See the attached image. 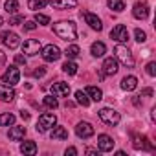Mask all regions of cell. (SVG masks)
<instances>
[{"label":"cell","instance_id":"1","mask_svg":"<svg viewBox=\"0 0 156 156\" xmlns=\"http://www.w3.org/2000/svg\"><path fill=\"white\" fill-rule=\"evenodd\" d=\"M53 31L57 37H61L62 41H75L77 39V28L72 20H61L53 26Z\"/></svg>","mask_w":156,"mask_h":156},{"label":"cell","instance_id":"2","mask_svg":"<svg viewBox=\"0 0 156 156\" xmlns=\"http://www.w3.org/2000/svg\"><path fill=\"white\" fill-rule=\"evenodd\" d=\"M114 51H116V61H119V62H121L123 66H127V68H134V57H132V53H130L129 48L118 44V46L114 48Z\"/></svg>","mask_w":156,"mask_h":156},{"label":"cell","instance_id":"3","mask_svg":"<svg viewBox=\"0 0 156 156\" xmlns=\"http://www.w3.org/2000/svg\"><path fill=\"white\" fill-rule=\"evenodd\" d=\"M55 123H57L55 114H51V112H44V114L39 116V121H37V132H46V130L53 129Z\"/></svg>","mask_w":156,"mask_h":156},{"label":"cell","instance_id":"4","mask_svg":"<svg viewBox=\"0 0 156 156\" xmlns=\"http://www.w3.org/2000/svg\"><path fill=\"white\" fill-rule=\"evenodd\" d=\"M99 119L105 123V125H110V127H114V125H118L119 123V112H116L114 108H101L99 110Z\"/></svg>","mask_w":156,"mask_h":156},{"label":"cell","instance_id":"5","mask_svg":"<svg viewBox=\"0 0 156 156\" xmlns=\"http://www.w3.org/2000/svg\"><path fill=\"white\" fill-rule=\"evenodd\" d=\"M19 81H20V72H19L17 66H9V68L2 73V83H4V85L15 87Z\"/></svg>","mask_w":156,"mask_h":156},{"label":"cell","instance_id":"6","mask_svg":"<svg viewBox=\"0 0 156 156\" xmlns=\"http://www.w3.org/2000/svg\"><path fill=\"white\" fill-rule=\"evenodd\" d=\"M41 55L46 62H55L59 57H61V50L55 46V44H48L44 48H41Z\"/></svg>","mask_w":156,"mask_h":156},{"label":"cell","instance_id":"7","mask_svg":"<svg viewBox=\"0 0 156 156\" xmlns=\"http://www.w3.org/2000/svg\"><path fill=\"white\" fill-rule=\"evenodd\" d=\"M0 41H2L4 46H8L9 50H15V48H19V44H20L19 35L13 33V31H2V33H0Z\"/></svg>","mask_w":156,"mask_h":156},{"label":"cell","instance_id":"8","mask_svg":"<svg viewBox=\"0 0 156 156\" xmlns=\"http://www.w3.org/2000/svg\"><path fill=\"white\" fill-rule=\"evenodd\" d=\"M110 39H114L116 42H127L129 41V30L123 26V24H116L110 31Z\"/></svg>","mask_w":156,"mask_h":156},{"label":"cell","instance_id":"9","mask_svg":"<svg viewBox=\"0 0 156 156\" xmlns=\"http://www.w3.org/2000/svg\"><path fill=\"white\" fill-rule=\"evenodd\" d=\"M41 42L37 41V39H28V41H24V44H22V53L24 55H37L39 51H41Z\"/></svg>","mask_w":156,"mask_h":156},{"label":"cell","instance_id":"10","mask_svg":"<svg viewBox=\"0 0 156 156\" xmlns=\"http://www.w3.org/2000/svg\"><path fill=\"white\" fill-rule=\"evenodd\" d=\"M132 15H134V19H138V20H145L147 17H149V4L147 2H136L134 4V8H132Z\"/></svg>","mask_w":156,"mask_h":156},{"label":"cell","instance_id":"11","mask_svg":"<svg viewBox=\"0 0 156 156\" xmlns=\"http://www.w3.org/2000/svg\"><path fill=\"white\" fill-rule=\"evenodd\" d=\"M75 134L79 138H83V140L92 138L94 136V127L90 123H87V121H81V123H77V127H75Z\"/></svg>","mask_w":156,"mask_h":156},{"label":"cell","instance_id":"12","mask_svg":"<svg viewBox=\"0 0 156 156\" xmlns=\"http://www.w3.org/2000/svg\"><path fill=\"white\" fill-rule=\"evenodd\" d=\"M98 149L103 151V152H110L114 149V140L107 134H99L98 136Z\"/></svg>","mask_w":156,"mask_h":156},{"label":"cell","instance_id":"13","mask_svg":"<svg viewBox=\"0 0 156 156\" xmlns=\"http://www.w3.org/2000/svg\"><path fill=\"white\" fill-rule=\"evenodd\" d=\"M83 17H85V22L92 28V30H96V31H101L103 30V24H101V19L98 17V15H94V13H88V11H85L83 13Z\"/></svg>","mask_w":156,"mask_h":156},{"label":"cell","instance_id":"14","mask_svg":"<svg viewBox=\"0 0 156 156\" xmlns=\"http://www.w3.org/2000/svg\"><path fill=\"white\" fill-rule=\"evenodd\" d=\"M132 147L134 149H141V151H151L152 149V145L149 143V140H147V136H140V134H134L132 136Z\"/></svg>","mask_w":156,"mask_h":156},{"label":"cell","instance_id":"15","mask_svg":"<svg viewBox=\"0 0 156 156\" xmlns=\"http://www.w3.org/2000/svg\"><path fill=\"white\" fill-rule=\"evenodd\" d=\"M51 94L55 98H68L70 96V87L68 83H53L51 85Z\"/></svg>","mask_w":156,"mask_h":156},{"label":"cell","instance_id":"16","mask_svg":"<svg viewBox=\"0 0 156 156\" xmlns=\"http://www.w3.org/2000/svg\"><path fill=\"white\" fill-rule=\"evenodd\" d=\"M103 73L105 75H114L118 73V61L114 57H107L103 61Z\"/></svg>","mask_w":156,"mask_h":156},{"label":"cell","instance_id":"17","mask_svg":"<svg viewBox=\"0 0 156 156\" xmlns=\"http://www.w3.org/2000/svg\"><path fill=\"white\" fill-rule=\"evenodd\" d=\"M15 99V90L9 87V85H4V83H0V101H13Z\"/></svg>","mask_w":156,"mask_h":156},{"label":"cell","instance_id":"18","mask_svg":"<svg viewBox=\"0 0 156 156\" xmlns=\"http://www.w3.org/2000/svg\"><path fill=\"white\" fill-rule=\"evenodd\" d=\"M55 9H72L77 6V0H48Z\"/></svg>","mask_w":156,"mask_h":156},{"label":"cell","instance_id":"19","mask_svg":"<svg viewBox=\"0 0 156 156\" xmlns=\"http://www.w3.org/2000/svg\"><path fill=\"white\" fill-rule=\"evenodd\" d=\"M8 136H9L11 141H20L26 136V127H11L9 132H8Z\"/></svg>","mask_w":156,"mask_h":156},{"label":"cell","instance_id":"20","mask_svg":"<svg viewBox=\"0 0 156 156\" xmlns=\"http://www.w3.org/2000/svg\"><path fill=\"white\" fill-rule=\"evenodd\" d=\"M136 87H138V79H136L134 75H127V77H123V79H121V88L123 90L132 92Z\"/></svg>","mask_w":156,"mask_h":156},{"label":"cell","instance_id":"21","mask_svg":"<svg viewBox=\"0 0 156 156\" xmlns=\"http://www.w3.org/2000/svg\"><path fill=\"white\" fill-rule=\"evenodd\" d=\"M105 51H107V46H105L103 42H92V46H90V53H92L94 57H103Z\"/></svg>","mask_w":156,"mask_h":156},{"label":"cell","instance_id":"22","mask_svg":"<svg viewBox=\"0 0 156 156\" xmlns=\"http://www.w3.org/2000/svg\"><path fill=\"white\" fill-rule=\"evenodd\" d=\"M51 140L53 141H57V140H66L68 138V130L64 129V127H53V130H51Z\"/></svg>","mask_w":156,"mask_h":156},{"label":"cell","instance_id":"23","mask_svg":"<svg viewBox=\"0 0 156 156\" xmlns=\"http://www.w3.org/2000/svg\"><path fill=\"white\" fill-rule=\"evenodd\" d=\"M87 96H88L92 101H96V103L103 99V92H101L98 87H88V88H87Z\"/></svg>","mask_w":156,"mask_h":156},{"label":"cell","instance_id":"24","mask_svg":"<svg viewBox=\"0 0 156 156\" xmlns=\"http://www.w3.org/2000/svg\"><path fill=\"white\" fill-rule=\"evenodd\" d=\"M20 152H22V154H35V152H37L35 141H24V143L20 145Z\"/></svg>","mask_w":156,"mask_h":156},{"label":"cell","instance_id":"25","mask_svg":"<svg viewBox=\"0 0 156 156\" xmlns=\"http://www.w3.org/2000/svg\"><path fill=\"white\" fill-rule=\"evenodd\" d=\"M107 6L110 9H114L116 13H119L125 9V0H107Z\"/></svg>","mask_w":156,"mask_h":156},{"label":"cell","instance_id":"26","mask_svg":"<svg viewBox=\"0 0 156 156\" xmlns=\"http://www.w3.org/2000/svg\"><path fill=\"white\" fill-rule=\"evenodd\" d=\"M75 101L79 103V105H83V107H88V105H90V98H88L87 92H83V90H77V92H75Z\"/></svg>","mask_w":156,"mask_h":156},{"label":"cell","instance_id":"27","mask_svg":"<svg viewBox=\"0 0 156 156\" xmlns=\"http://www.w3.org/2000/svg\"><path fill=\"white\" fill-rule=\"evenodd\" d=\"M79 53H81V50H79V46H77V44H70V46L64 50V55H66L68 59H75V57H79Z\"/></svg>","mask_w":156,"mask_h":156},{"label":"cell","instance_id":"28","mask_svg":"<svg viewBox=\"0 0 156 156\" xmlns=\"http://www.w3.org/2000/svg\"><path fill=\"white\" fill-rule=\"evenodd\" d=\"M62 72L68 73V75H75V73H77V64H75L72 59H68V61L62 64Z\"/></svg>","mask_w":156,"mask_h":156},{"label":"cell","instance_id":"29","mask_svg":"<svg viewBox=\"0 0 156 156\" xmlns=\"http://www.w3.org/2000/svg\"><path fill=\"white\" fill-rule=\"evenodd\" d=\"M15 123V116L6 112V114H0V127H9Z\"/></svg>","mask_w":156,"mask_h":156},{"label":"cell","instance_id":"30","mask_svg":"<svg viewBox=\"0 0 156 156\" xmlns=\"http://www.w3.org/2000/svg\"><path fill=\"white\" fill-rule=\"evenodd\" d=\"M42 103H44V107H46V108H51V110L59 107V101H57V98H55V96H46V98L42 99Z\"/></svg>","mask_w":156,"mask_h":156},{"label":"cell","instance_id":"31","mask_svg":"<svg viewBox=\"0 0 156 156\" xmlns=\"http://www.w3.org/2000/svg\"><path fill=\"white\" fill-rule=\"evenodd\" d=\"M46 4H48V0H30V2H28V8L33 9V11H39V9H42Z\"/></svg>","mask_w":156,"mask_h":156},{"label":"cell","instance_id":"32","mask_svg":"<svg viewBox=\"0 0 156 156\" xmlns=\"http://www.w3.org/2000/svg\"><path fill=\"white\" fill-rule=\"evenodd\" d=\"M4 8H6V11H8V13L15 15V13H17V9H19V0H6Z\"/></svg>","mask_w":156,"mask_h":156},{"label":"cell","instance_id":"33","mask_svg":"<svg viewBox=\"0 0 156 156\" xmlns=\"http://www.w3.org/2000/svg\"><path fill=\"white\" fill-rule=\"evenodd\" d=\"M35 22L46 26V24H50V17H48V15H42V13H37V15H35Z\"/></svg>","mask_w":156,"mask_h":156},{"label":"cell","instance_id":"34","mask_svg":"<svg viewBox=\"0 0 156 156\" xmlns=\"http://www.w3.org/2000/svg\"><path fill=\"white\" fill-rule=\"evenodd\" d=\"M134 37H136V41H138V42H145V41H147V33H145L143 30H140V28L134 31Z\"/></svg>","mask_w":156,"mask_h":156},{"label":"cell","instance_id":"35","mask_svg":"<svg viewBox=\"0 0 156 156\" xmlns=\"http://www.w3.org/2000/svg\"><path fill=\"white\" fill-rule=\"evenodd\" d=\"M24 22V17H20V15H13L11 19H9V24L11 26H19V24H22Z\"/></svg>","mask_w":156,"mask_h":156},{"label":"cell","instance_id":"36","mask_svg":"<svg viewBox=\"0 0 156 156\" xmlns=\"http://www.w3.org/2000/svg\"><path fill=\"white\" fill-rule=\"evenodd\" d=\"M145 70H147V73H149L151 77H154V75H156V62H149Z\"/></svg>","mask_w":156,"mask_h":156},{"label":"cell","instance_id":"37","mask_svg":"<svg viewBox=\"0 0 156 156\" xmlns=\"http://www.w3.org/2000/svg\"><path fill=\"white\" fill-rule=\"evenodd\" d=\"M24 28H26L28 31H33V30L37 28V22H35V20H26V22H24Z\"/></svg>","mask_w":156,"mask_h":156},{"label":"cell","instance_id":"38","mask_svg":"<svg viewBox=\"0 0 156 156\" xmlns=\"http://www.w3.org/2000/svg\"><path fill=\"white\" fill-rule=\"evenodd\" d=\"M44 73H46V68H44V66H39L37 70H33V75H35V77H42Z\"/></svg>","mask_w":156,"mask_h":156},{"label":"cell","instance_id":"39","mask_svg":"<svg viewBox=\"0 0 156 156\" xmlns=\"http://www.w3.org/2000/svg\"><path fill=\"white\" fill-rule=\"evenodd\" d=\"M15 62L17 64H26V57L24 55H15Z\"/></svg>","mask_w":156,"mask_h":156},{"label":"cell","instance_id":"40","mask_svg":"<svg viewBox=\"0 0 156 156\" xmlns=\"http://www.w3.org/2000/svg\"><path fill=\"white\" fill-rule=\"evenodd\" d=\"M68 154H72V156L77 154V149H75V147H68V149H66V156H68Z\"/></svg>","mask_w":156,"mask_h":156},{"label":"cell","instance_id":"41","mask_svg":"<svg viewBox=\"0 0 156 156\" xmlns=\"http://www.w3.org/2000/svg\"><path fill=\"white\" fill-rule=\"evenodd\" d=\"M4 62H6V53H4L2 50H0V66H2Z\"/></svg>","mask_w":156,"mask_h":156},{"label":"cell","instance_id":"42","mask_svg":"<svg viewBox=\"0 0 156 156\" xmlns=\"http://www.w3.org/2000/svg\"><path fill=\"white\" fill-rule=\"evenodd\" d=\"M20 118H22L24 121H28V119H30V114H28V112H20Z\"/></svg>","mask_w":156,"mask_h":156},{"label":"cell","instance_id":"43","mask_svg":"<svg viewBox=\"0 0 156 156\" xmlns=\"http://www.w3.org/2000/svg\"><path fill=\"white\" fill-rule=\"evenodd\" d=\"M85 152H87V154H98V149H90V147H88Z\"/></svg>","mask_w":156,"mask_h":156},{"label":"cell","instance_id":"44","mask_svg":"<svg viewBox=\"0 0 156 156\" xmlns=\"http://www.w3.org/2000/svg\"><path fill=\"white\" fill-rule=\"evenodd\" d=\"M143 96H152V90H151V88H145V90H143Z\"/></svg>","mask_w":156,"mask_h":156},{"label":"cell","instance_id":"45","mask_svg":"<svg viewBox=\"0 0 156 156\" xmlns=\"http://www.w3.org/2000/svg\"><path fill=\"white\" fill-rule=\"evenodd\" d=\"M2 24H4V19H2V17H0V26H2Z\"/></svg>","mask_w":156,"mask_h":156}]
</instances>
